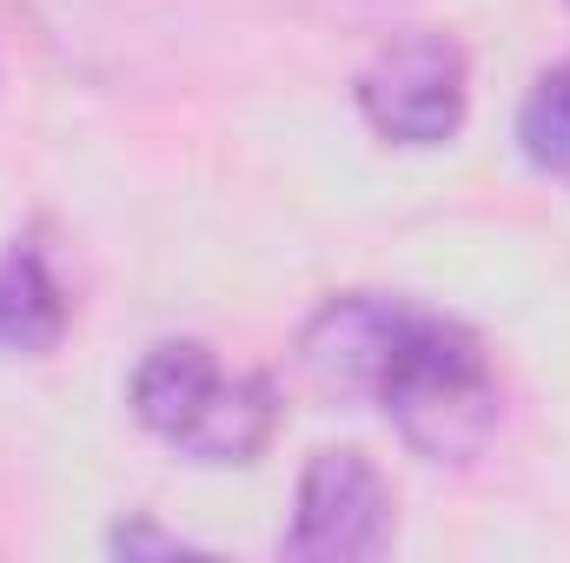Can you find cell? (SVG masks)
Returning a JSON list of instances; mask_svg holds the SVG:
<instances>
[{
    "label": "cell",
    "instance_id": "6da1fadb",
    "mask_svg": "<svg viewBox=\"0 0 570 563\" xmlns=\"http://www.w3.org/2000/svg\"><path fill=\"white\" fill-rule=\"evenodd\" d=\"M365 405L399 424L425 457H471L498 431V372L471 325L399 298V318L372 358Z\"/></svg>",
    "mask_w": 570,
    "mask_h": 563
},
{
    "label": "cell",
    "instance_id": "7a4b0ae2",
    "mask_svg": "<svg viewBox=\"0 0 570 563\" xmlns=\"http://www.w3.org/2000/svg\"><path fill=\"white\" fill-rule=\"evenodd\" d=\"M134 418L193 464H253L279 431V392L259 372H226L213 345L166 338L134 372Z\"/></svg>",
    "mask_w": 570,
    "mask_h": 563
},
{
    "label": "cell",
    "instance_id": "3957f363",
    "mask_svg": "<svg viewBox=\"0 0 570 563\" xmlns=\"http://www.w3.org/2000/svg\"><path fill=\"white\" fill-rule=\"evenodd\" d=\"M471 107V60L451 33H392L358 73V113L392 146H444Z\"/></svg>",
    "mask_w": 570,
    "mask_h": 563
},
{
    "label": "cell",
    "instance_id": "277c9868",
    "mask_svg": "<svg viewBox=\"0 0 570 563\" xmlns=\"http://www.w3.org/2000/svg\"><path fill=\"white\" fill-rule=\"evenodd\" d=\"M392 544V484L365 451H318L298 477V511L279 537L298 563H358Z\"/></svg>",
    "mask_w": 570,
    "mask_h": 563
},
{
    "label": "cell",
    "instance_id": "5b68a950",
    "mask_svg": "<svg viewBox=\"0 0 570 563\" xmlns=\"http://www.w3.org/2000/svg\"><path fill=\"white\" fill-rule=\"evenodd\" d=\"M67 332V292L47 273V259L33 246L0 253V352L40 358L53 352Z\"/></svg>",
    "mask_w": 570,
    "mask_h": 563
},
{
    "label": "cell",
    "instance_id": "8992f818",
    "mask_svg": "<svg viewBox=\"0 0 570 563\" xmlns=\"http://www.w3.org/2000/svg\"><path fill=\"white\" fill-rule=\"evenodd\" d=\"M518 146H524V159H531L538 172L570 179V60L551 67V73L524 93V107H518Z\"/></svg>",
    "mask_w": 570,
    "mask_h": 563
},
{
    "label": "cell",
    "instance_id": "52a82bcc",
    "mask_svg": "<svg viewBox=\"0 0 570 563\" xmlns=\"http://www.w3.org/2000/svg\"><path fill=\"white\" fill-rule=\"evenodd\" d=\"M114 551H127V557H134V551H186V544H179V537H166V531H153L146 517H134V524H120V531H114Z\"/></svg>",
    "mask_w": 570,
    "mask_h": 563
}]
</instances>
